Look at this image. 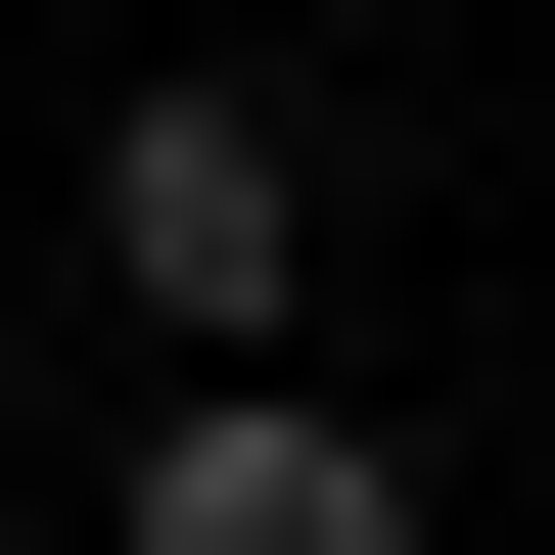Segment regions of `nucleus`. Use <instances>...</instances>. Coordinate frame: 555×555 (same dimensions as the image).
<instances>
[{
  "label": "nucleus",
  "instance_id": "obj_1",
  "mask_svg": "<svg viewBox=\"0 0 555 555\" xmlns=\"http://www.w3.org/2000/svg\"><path fill=\"white\" fill-rule=\"evenodd\" d=\"M93 278L185 324V371H278V324H324V139H278V93H139L93 139Z\"/></svg>",
  "mask_w": 555,
  "mask_h": 555
},
{
  "label": "nucleus",
  "instance_id": "obj_2",
  "mask_svg": "<svg viewBox=\"0 0 555 555\" xmlns=\"http://www.w3.org/2000/svg\"><path fill=\"white\" fill-rule=\"evenodd\" d=\"M93 555H416V416H371V371H185Z\"/></svg>",
  "mask_w": 555,
  "mask_h": 555
}]
</instances>
